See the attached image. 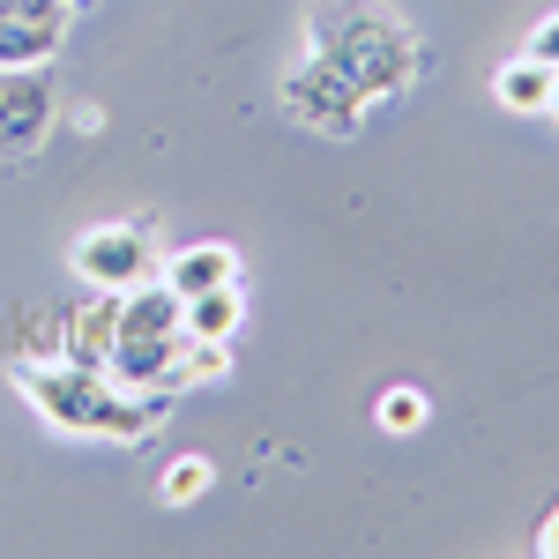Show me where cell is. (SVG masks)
Here are the masks:
<instances>
[{
	"label": "cell",
	"mask_w": 559,
	"mask_h": 559,
	"mask_svg": "<svg viewBox=\"0 0 559 559\" xmlns=\"http://www.w3.org/2000/svg\"><path fill=\"white\" fill-rule=\"evenodd\" d=\"M15 388H23V403H31L52 432H75V440H120V448L157 440L165 411H173L165 388H120L112 373H97V366L68 358V350L23 358V366H15Z\"/></svg>",
	"instance_id": "obj_1"
},
{
	"label": "cell",
	"mask_w": 559,
	"mask_h": 559,
	"mask_svg": "<svg viewBox=\"0 0 559 559\" xmlns=\"http://www.w3.org/2000/svg\"><path fill=\"white\" fill-rule=\"evenodd\" d=\"M306 38H313L321 60H336L373 105L403 97L426 75V45L388 0H306Z\"/></svg>",
	"instance_id": "obj_2"
},
{
	"label": "cell",
	"mask_w": 559,
	"mask_h": 559,
	"mask_svg": "<svg viewBox=\"0 0 559 559\" xmlns=\"http://www.w3.org/2000/svg\"><path fill=\"white\" fill-rule=\"evenodd\" d=\"M284 112L299 120V128L313 134H336V142H350V134L366 128V112H373V97L350 83L336 60H321V52H306L299 68L284 75Z\"/></svg>",
	"instance_id": "obj_3"
},
{
	"label": "cell",
	"mask_w": 559,
	"mask_h": 559,
	"mask_svg": "<svg viewBox=\"0 0 559 559\" xmlns=\"http://www.w3.org/2000/svg\"><path fill=\"white\" fill-rule=\"evenodd\" d=\"M68 269L83 276L90 292H134L157 276V247L142 224H90L83 239L68 247Z\"/></svg>",
	"instance_id": "obj_4"
},
{
	"label": "cell",
	"mask_w": 559,
	"mask_h": 559,
	"mask_svg": "<svg viewBox=\"0 0 559 559\" xmlns=\"http://www.w3.org/2000/svg\"><path fill=\"white\" fill-rule=\"evenodd\" d=\"M60 120V90L45 83V68H8L0 75V157H31Z\"/></svg>",
	"instance_id": "obj_5"
},
{
	"label": "cell",
	"mask_w": 559,
	"mask_h": 559,
	"mask_svg": "<svg viewBox=\"0 0 559 559\" xmlns=\"http://www.w3.org/2000/svg\"><path fill=\"white\" fill-rule=\"evenodd\" d=\"M75 8L68 0H0V75L8 68H45L68 45Z\"/></svg>",
	"instance_id": "obj_6"
},
{
	"label": "cell",
	"mask_w": 559,
	"mask_h": 559,
	"mask_svg": "<svg viewBox=\"0 0 559 559\" xmlns=\"http://www.w3.org/2000/svg\"><path fill=\"white\" fill-rule=\"evenodd\" d=\"M157 276H165L179 292V306H187V299H202V292H216V284H239V254H231L224 239H202V247H179Z\"/></svg>",
	"instance_id": "obj_7"
},
{
	"label": "cell",
	"mask_w": 559,
	"mask_h": 559,
	"mask_svg": "<svg viewBox=\"0 0 559 559\" xmlns=\"http://www.w3.org/2000/svg\"><path fill=\"white\" fill-rule=\"evenodd\" d=\"M492 97H500L508 112H522V120H537V112L552 105V68H545V60H530V52H515V60H500V68H492Z\"/></svg>",
	"instance_id": "obj_8"
},
{
	"label": "cell",
	"mask_w": 559,
	"mask_h": 559,
	"mask_svg": "<svg viewBox=\"0 0 559 559\" xmlns=\"http://www.w3.org/2000/svg\"><path fill=\"white\" fill-rule=\"evenodd\" d=\"M239 329H247V292H239V284H216L202 299H187V336H202V344H239Z\"/></svg>",
	"instance_id": "obj_9"
},
{
	"label": "cell",
	"mask_w": 559,
	"mask_h": 559,
	"mask_svg": "<svg viewBox=\"0 0 559 559\" xmlns=\"http://www.w3.org/2000/svg\"><path fill=\"white\" fill-rule=\"evenodd\" d=\"M231 373V344H202V336H179V350H173V366H165V395H187V388H210V381H224Z\"/></svg>",
	"instance_id": "obj_10"
},
{
	"label": "cell",
	"mask_w": 559,
	"mask_h": 559,
	"mask_svg": "<svg viewBox=\"0 0 559 559\" xmlns=\"http://www.w3.org/2000/svg\"><path fill=\"white\" fill-rule=\"evenodd\" d=\"M210 485H216L210 455H179V463H165V477H157V500H165V508H194V500H210Z\"/></svg>",
	"instance_id": "obj_11"
},
{
	"label": "cell",
	"mask_w": 559,
	"mask_h": 559,
	"mask_svg": "<svg viewBox=\"0 0 559 559\" xmlns=\"http://www.w3.org/2000/svg\"><path fill=\"white\" fill-rule=\"evenodd\" d=\"M373 418H381V432L403 440V432H418L432 418V403H426V388H418V381H388L381 403H373Z\"/></svg>",
	"instance_id": "obj_12"
},
{
	"label": "cell",
	"mask_w": 559,
	"mask_h": 559,
	"mask_svg": "<svg viewBox=\"0 0 559 559\" xmlns=\"http://www.w3.org/2000/svg\"><path fill=\"white\" fill-rule=\"evenodd\" d=\"M522 52H530V60H545V68L559 75V8L537 23V31H530V45H522Z\"/></svg>",
	"instance_id": "obj_13"
},
{
	"label": "cell",
	"mask_w": 559,
	"mask_h": 559,
	"mask_svg": "<svg viewBox=\"0 0 559 559\" xmlns=\"http://www.w3.org/2000/svg\"><path fill=\"white\" fill-rule=\"evenodd\" d=\"M537 552H545V559H559V500H552V515L537 522Z\"/></svg>",
	"instance_id": "obj_14"
},
{
	"label": "cell",
	"mask_w": 559,
	"mask_h": 559,
	"mask_svg": "<svg viewBox=\"0 0 559 559\" xmlns=\"http://www.w3.org/2000/svg\"><path fill=\"white\" fill-rule=\"evenodd\" d=\"M545 120H552V128H559V75H552V105H545Z\"/></svg>",
	"instance_id": "obj_15"
},
{
	"label": "cell",
	"mask_w": 559,
	"mask_h": 559,
	"mask_svg": "<svg viewBox=\"0 0 559 559\" xmlns=\"http://www.w3.org/2000/svg\"><path fill=\"white\" fill-rule=\"evenodd\" d=\"M68 8H83V0H68Z\"/></svg>",
	"instance_id": "obj_16"
}]
</instances>
